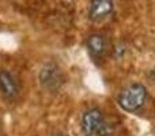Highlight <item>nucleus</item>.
<instances>
[{
  "label": "nucleus",
  "mask_w": 155,
  "mask_h": 136,
  "mask_svg": "<svg viewBox=\"0 0 155 136\" xmlns=\"http://www.w3.org/2000/svg\"><path fill=\"white\" fill-rule=\"evenodd\" d=\"M40 83L45 90L51 91V93H56L60 90V87L64 83V76L60 67L53 61H49L41 68L40 71Z\"/></svg>",
  "instance_id": "2"
},
{
  "label": "nucleus",
  "mask_w": 155,
  "mask_h": 136,
  "mask_svg": "<svg viewBox=\"0 0 155 136\" xmlns=\"http://www.w3.org/2000/svg\"><path fill=\"white\" fill-rule=\"evenodd\" d=\"M105 116L99 108H90L82 114L80 120V128L84 136H94L98 135L101 127L105 123Z\"/></svg>",
  "instance_id": "3"
},
{
  "label": "nucleus",
  "mask_w": 155,
  "mask_h": 136,
  "mask_svg": "<svg viewBox=\"0 0 155 136\" xmlns=\"http://www.w3.org/2000/svg\"><path fill=\"white\" fill-rule=\"evenodd\" d=\"M147 99V88L139 82L127 85L118 93L117 104L125 112H136L144 105Z\"/></svg>",
  "instance_id": "1"
},
{
  "label": "nucleus",
  "mask_w": 155,
  "mask_h": 136,
  "mask_svg": "<svg viewBox=\"0 0 155 136\" xmlns=\"http://www.w3.org/2000/svg\"><path fill=\"white\" fill-rule=\"evenodd\" d=\"M86 48H87L88 53L93 59H102L107 51L106 37L101 33H93L86 38Z\"/></svg>",
  "instance_id": "5"
},
{
  "label": "nucleus",
  "mask_w": 155,
  "mask_h": 136,
  "mask_svg": "<svg viewBox=\"0 0 155 136\" xmlns=\"http://www.w3.org/2000/svg\"><path fill=\"white\" fill-rule=\"evenodd\" d=\"M127 52H128V46H127L125 42H118L117 45L114 46V49H113V57L114 59H121V57H124L127 55Z\"/></svg>",
  "instance_id": "7"
},
{
  "label": "nucleus",
  "mask_w": 155,
  "mask_h": 136,
  "mask_svg": "<svg viewBox=\"0 0 155 136\" xmlns=\"http://www.w3.org/2000/svg\"><path fill=\"white\" fill-rule=\"evenodd\" d=\"M0 93L8 101H12L18 97L19 85L11 72L0 71Z\"/></svg>",
  "instance_id": "6"
},
{
  "label": "nucleus",
  "mask_w": 155,
  "mask_h": 136,
  "mask_svg": "<svg viewBox=\"0 0 155 136\" xmlns=\"http://www.w3.org/2000/svg\"><path fill=\"white\" fill-rule=\"evenodd\" d=\"M151 78H153V79L155 80V69H154V71H153V74H151Z\"/></svg>",
  "instance_id": "8"
},
{
  "label": "nucleus",
  "mask_w": 155,
  "mask_h": 136,
  "mask_svg": "<svg viewBox=\"0 0 155 136\" xmlns=\"http://www.w3.org/2000/svg\"><path fill=\"white\" fill-rule=\"evenodd\" d=\"M114 11V2L113 0H91L88 4L87 16L91 22H104L109 18Z\"/></svg>",
  "instance_id": "4"
}]
</instances>
